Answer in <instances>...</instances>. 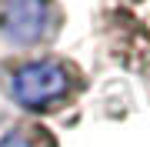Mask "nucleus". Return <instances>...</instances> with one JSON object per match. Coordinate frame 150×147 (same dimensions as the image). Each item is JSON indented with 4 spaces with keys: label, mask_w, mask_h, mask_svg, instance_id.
Listing matches in <instances>:
<instances>
[{
    "label": "nucleus",
    "mask_w": 150,
    "mask_h": 147,
    "mask_svg": "<svg viewBox=\"0 0 150 147\" xmlns=\"http://www.w3.org/2000/svg\"><path fill=\"white\" fill-rule=\"evenodd\" d=\"M77 90V70L67 60H30L13 67L10 74V94L27 110H54L74 97Z\"/></svg>",
    "instance_id": "f03ea898"
},
{
    "label": "nucleus",
    "mask_w": 150,
    "mask_h": 147,
    "mask_svg": "<svg viewBox=\"0 0 150 147\" xmlns=\"http://www.w3.org/2000/svg\"><path fill=\"white\" fill-rule=\"evenodd\" d=\"M100 30L107 54L150 80V0H103Z\"/></svg>",
    "instance_id": "f257e3e1"
},
{
    "label": "nucleus",
    "mask_w": 150,
    "mask_h": 147,
    "mask_svg": "<svg viewBox=\"0 0 150 147\" xmlns=\"http://www.w3.org/2000/svg\"><path fill=\"white\" fill-rule=\"evenodd\" d=\"M0 147H30V141H27L20 131H13V134H7L4 141H0Z\"/></svg>",
    "instance_id": "20e7f679"
},
{
    "label": "nucleus",
    "mask_w": 150,
    "mask_h": 147,
    "mask_svg": "<svg viewBox=\"0 0 150 147\" xmlns=\"http://www.w3.org/2000/svg\"><path fill=\"white\" fill-rule=\"evenodd\" d=\"M54 4L50 0H4L0 7V30L13 44H37L54 27Z\"/></svg>",
    "instance_id": "7ed1b4c3"
}]
</instances>
